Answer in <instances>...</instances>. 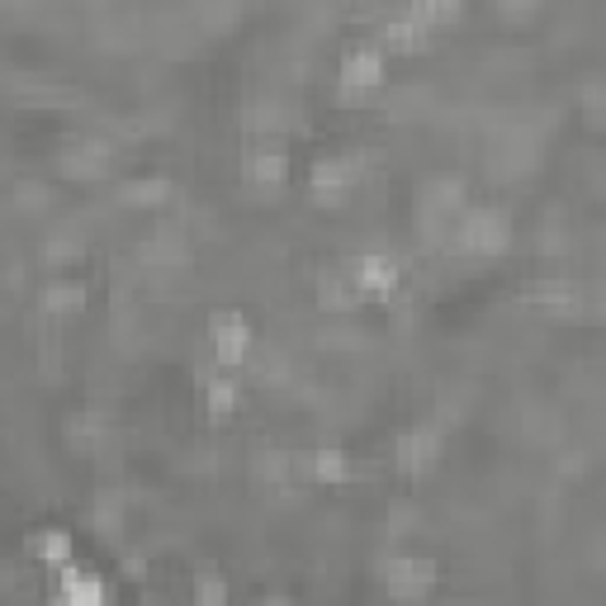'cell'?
I'll list each match as a JSON object with an SVG mask.
<instances>
[{
	"instance_id": "cell-1",
	"label": "cell",
	"mask_w": 606,
	"mask_h": 606,
	"mask_svg": "<svg viewBox=\"0 0 606 606\" xmlns=\"http://www.w3.org/2000/svg\"><path fill=\"white\" fill-rule=\"evenodd\" d=\"M512 247V219L493 205L465 209L451 228V252L459 256H502Z\"/></svg>"
},
{
	"instance_id": "cell-2",
	"label": "cell",
	"mask_w": 606,
	"mask_h": 606,
	"mask_svg": "<svg viewBox=\"0 0 606 606\" xmlns=\"http://www.w3.org/2000/svg\"><path fill=\"white\" fill-rule=\"evenodd\" d=\"M459 213H465V180L459 176H431L417 190V228H422L427 242L451 237Z\"/></svg>"
},
{
	"instance_id": "cell-3",
	"label": "cell",
	"mask_w": 606,
	"mask_h": 606,
	"mask_svg": "<svg viewBox=\"0 0 606 606\" xmlns=\"http://www.w3.org/2000/svg\"><path fill=\"white\" fill-rule=\"evenodd\" d=\"M365 176V156L360 152H331L317 156L308 171V190L317 199H346V190H356V180Z\"/></svg>"
},
{
	"instance_id": "cell-4",
	"label": "cell",
	"mask_w": 606,
	"mask_h": 606,
	"mask_svg": "<svg viewBox=\"0 0 606 606\" xmlns=\"http://www.w3.org/2000/svg\"><path fill=\"white\" fill-rule=\"evenodd\" d=\"M436 583V564L431 559H417V555H398L384 564V587L394 602H408V606H422V597L431 593Z\"/></svg>"
},
{
	"instance_id": "cell-5",
	"label": "cell",
	"mask_w": 606,
	"mask_h": 606,
	"mask_svg": "<svg viewBox=\"0 0 606 606\" xmlns=\"http://www.w3.org/2000/svg\"><path fill=\"white\" fill-rule=\"evenodd\" d=\"M384 85V48H374V43H360L341 57V95L346 100H365L370 91H380Z\"/></svg>"
},
{
	"instance_id": "cell-6",
	"label": "cell",
	"mask_w": 606,
	"mask_h": 606,
	"mask_svg": "<svg viewBox=\"0 0 606 606\" xmlns=\"http://www.w3.org/2000/svg\"><path fill=\"white\" fill-rule=\"evenodd\" d=\"M441 445H445L441 427H436V422H422V427H408V431H403V436L394 441V459H398L403 474H427V469L441 459Z\"/></svg>"
},
{
	"instance_id": "cell-7",
	"label": "cell",
	"mask_w": 606,
	"mask_h": 606,
	"mask_svg": "<svg viewBox=\"0 0 606 606\" xmlns=\"http://www.w3.org/2000/svg\"><path fill=\"white\" fill-rule=\"evenodd\" d=\"M209 341H213L219 365H242V360L252 356V327L242 323V313H213Z\"/></svg>"
},
{
	"instance_id": "cell-8",
	"label": "cell",
	"mask_w": 606,
	"mask_h": 606,
	"mask_svg": "<svg viewBox=\"0 0 606 606\" xmlns=\"http://www.w3.org/2000/svg\"><path fill=\"white\" fill-rule=\"evenodd\" d=\"M109 142H100V138H81V142H71V148L57 156V166H62V176L71 180H100L109 171Z\"/></svg>"
},
{
	"instance_id": "cell-9",
	"label": "cell",
	"mask_w": 606,
	"mask_h": 606,
	"mask_svg": "<svg viewBox=\"0 0 606 606\" xmlns=\"http://www.w3.org/2000/svg\"><path fill=\"white\" fill-rule=\"evenodd\" d=\"M351 280H356L360 294L388 299V294H394V284H398V261H394V256H380V252H365V256H356V261H351Z\"/></svg>"
},
{
	"instance_id": "cell-10",
	"label": "cell",
	"mask_w": 606,
	"mask_h": 606,
	"mask_svg": "<svg viewBox=\"0 0 606 606\" xmlns=\"http://www.w3.org/2000/svg\"><path fill=\"white\" fill-rule=\"evenodd\" d=\"M242 176H247L252 185L276 190V185L290 180V156H284L280 148H252L247 156H242Z\"/></svg>"
},
{
	"instance_id": "cell-11",
	"label": "cell",
	"mask_w": 606,
	"mask_h": 606,
	"mask_svg": "<svg viewBox=\"0 0 606 606\" xmlns=\"http://www.w3.org/2000/svg\"><path fill=\"white\" fill-rule=\"evenodd\" d=\"M57 587H62L67 606H105V583H100L91 569H81V564H62Z\"/></svg>"
},
{
	"instance_id": "cell-12",
	"label": "cell",
	"mask_w": 606,
	"mask_h": 606,
	"mask_svg": "<svg viewBox=\"0 0 606 606\" xmlns=\"http://www.w3.org/2000/svg\"><path fill=\"white\" fill-rule=\"evenodd\" d=\"M531 299H536V308L559 313V317L583 308V290H579V284H569V280H540L536 290H531Z\"/></svg>"
},
{
	"instance_id": "cell-13",
	"label": "cell",
	"mask_w": 606,
	"mask_h": 606,
	"mask_svg": "<svg viewBox=\"0 0 606 606\" xmlns=\"http://www.w3.org/2000/svg\"><path fill=\"white\" fill-rule=\"evenodd\" d=\"M303 474H308L313 483H346L351 479V455H341V451H313L308 455V465H303Z\"/></svg>"
},
{
	"instance_id": "cell-14",
	"label": "cell",
	"mask_w": 606,
	"mask_h": 606,
	"mask_svg": "<svg viewBox=\"0 0 606 606\" xmlns=\"http://www.w3.org/2000/svg\"><path fill=\"white\" fill-rule=\"evenodd\" d=\"M380 38L388 43V48H398V53H412V48H422V43H427V28L412 24L408 10H398V14H388V20L380 24Z\"/></svg>"
},
{
	"instance_id": "cell-15",
	"label": "cell",
	"mask_w": 606,
	"mask_h": 606,
	"mask_svg": "<svg viewBox=\"0 0 606 606\" xmlns=\"http://www.w3.org/2000/svg\"><path fill=\"white\" fill-rule=\"evenodd\" d=\"M199 388H205V408L213 417H228L237 408V380H228V374H213L205 370V380H199Z\"/></svg>"
},
{
	"instance_id": "cell-16",
	"label": "cell",
	"mask_w": 606,
	"mask_h": 606,
	"mask_svg": "<svg viewBox=\"0 0 606 606\" xmlns=\"http://www.w3.org/2000/svg\"><path fill=\"white\" fill-rule=\"evenodd\" d=\"M317 299H323V308H356V299H360V290H356V280H351V270L346 276H337V270H327L323 280H317Z\"/></svg>"
},
{
	"instance_id": "cell-17",
	"label": "cell",
	"mask_w": 606,
	"mask_h": 606,
	"mask_svg": "<svg viewBox=\"0 0 606 606\" xmlns=\"http://www.w3.org/2000/svg\"><path fill=\"white\" fill-rule=\"evenodd\" d=\"M28 555L62 569V564H71V536L67 531H38V536H28Z\"/></svg>"
},
{
	"instance_id": "cell-18",
	"label": "cell",
	"mask_w": 606,
	"mask_h": 606,
	"mask_svg": "<svg viewBox=\"0 0 606 606\" xmlns=\"http://www.w3.org/2000/svg\"><path fill=\"white\" fill-rule=\"evenodd\" d=\"M85 303V284L77 280H53L48 290H43V308L48 313H77Z\"/></svg>"
},
{
	"instance_id": "cell-19",
	"label": "cell",
	"mask_w": 606,
	"mask_h": 606,
	"mask_svg": "<svg viewBox=\"0 0 606 606\" xmlns=\"http://www.w3.org/2000/svg\"><path fill=\"white\" fill-rule=\"evenodd\" d=\"M166 190H171V185H166L162 176H156V180H124V185H119V205H128V209L162 205Z\"/></svg>"
},
{
	"instance_id": "cell-20",
	"label": "cell",
	"mask_w": 606,
	"mask_h": 606,
	"mask_svg": "<svg viewBox=\"0 0 606 606\" xmlns=\"http://www.w3.org/2000/svg\"><path fill=\"white\" fill-rule=\"evenodd\" d=\"M190 587H195V606H228V583L219 569H199Z\"/></svg>"
},
{
	"instance_id": "cell-21",
	"label": "cell",
	"mask_w": 606,
	"mask_h": 606,
	"mask_svg": "<svg viewBox=\"0 0 606 606\" xmlns=\"http://www.w3.org/2000/svg\"><path fill=\"white\" fill-rule=\"evenodd\" d=\"M403 10H408V20L422 24V28H436V24H455L459 20V5H436V0H417V5H403Z\"/></svg>"
},
{
	"instance_id": "cell-22",
	"label": "cell",
	"mask_w": 606,
	"mask_h": 606,
	"mask_svg": "<svg viewBox=\"0 0 606 606\" xmlns=\"http://www.w3.org/2000/svg\"><path fill=\"white\" fill-rule=\"evenodd\" d=\"M71 256H81V233H57V237H48V247H43V261L48 266H62Z\"/></svg>"
},
{
	"instance_id": "cell-23",
	"label": "cell",
	"mask_w": 606,
	"mask_h": 606,
	"mask_svg": "<svg viewBox=\"0 0 606 606\" xmlns=\"http://www.w3.org/2000/svg\"><path fill=\"white\" fill-rule=\"evenodd\" d=\"M43 199H48V195H43L38 180H20V185H14V205H20V209H38Z\"/></svg>"
},
{
	"instance_id": "cell-24",
	"label": "cell",
	"mask_w": 606,
	"mask_h": 606,
	"mask_svg": "<svg viewBox=\"0 0 606 606\" xmlns=\"http://www.w3.org/2000/svg\"><path fill=\"white\" fill-rule=\"evenodd\" d=\"M119 522H124V516H119V508H114V502L105 498V502H100V508H95V526L105 531V536H114V531H119Z\"/></svg>"
},
{
	"instance_id": "cell-25",
	"label": "cell",
	"mask_w": 606,
	"mask_h": 606,
	"mask_svg": "<svg viewBox=\"0 0 606 606\" xmlns=\"http://www.w3.org/2000/svg\"><path fill=\"white\" fill-rule=\"evenodd\" d=\"M417 522V512L412 508H403V502H398V508H394V516H388V531H394V536H408V526Z\"/></svg>"
},
{
	"instance_id": "cell-26",
	"label": "cell",
	"mask_w": 606,
	"mask_h": 606,
	"mask_svg": "<svg viewBox=\"0 0 606 606\" xmlns=\"http://www.w3.org/2000/svg\"><path fill=\"white\" fill-rule=\"evenodd\" d=\"M422 606H483V602H465V597L455 602V597H451V602H422Z\"/></svg>"
},
{
	"instance_id": "cell-27",
	"label": "cell",
	"mask_w": 606,
	"mask_h": 606,
	"mask_svg": "<svg viewBox=\"0 0 606 606\" xmlns=\"http://www.w3.org/2000/svg\"><path fill=\"white\" fill-rule=\"evenodd\" d=\"M256 606H294V602H290V597H261Z\"/></svg>"
},
{
	"instance_id": "cell-28",
	"label": "cell",
	"mask_w": 606,
	"mask_h": 606,
	"mask_svg": "<svg viewBox=\"0 0 606 606\" xmlns=\"http://www.w3.org/2000/svg\"><path fill=\"white\" fill-rule=\"evenodd\" d=\"M602 317H606V299H602Z\"/></svg>"
}]
</instances>
